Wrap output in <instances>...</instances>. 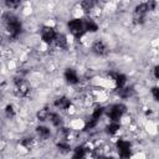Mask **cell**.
I'll list each match as a JSON object with an SVG mask.
<instances>
[{
	"mask_svg": "<svg viewBox=\"0 0 159 159\" xmlns=\"http://www.w3.org/2000/svg\"><path fill=\"white\" fill-rule=\"evenodd\" d=\"M36 132L41 138H47L50 135V129H47L46 127H37Z\"/></svg>",
	"mask_w": 159,
	"mask_h": 159,
	"instance_id": "18",
	"label": "cell"
},
{
	"mask_svg": "<svg viewBox=\"0 0 159 159\" xmlns=\"http://www.w3.org/2000/svg\"><path fill=\"white\" fill-rule=\"evenodd\" d=\"M50 119H51V122H52V124L55 127H60L61 123H62L61 117L58 114H56V113H50Z\"/></svg>",
	"mask_w": 159,
	"mask_h": 159,
	"instance_id": "16",
	"label": "cell"
},
{
	"mask_svg": "<svg viewBox=\"0 0 159 159\" xmlns=\"http://www.w3.org/2000/svg\"><path fill=\"white\" fill-rule=\"evenodd\" d=\"M117 148H118V153L119 157L122 159H129L130 157V144L123 139H119L117 142Z\"/></svg>",
	"mask_w": 159,
	"mask_h": 159,
	"instance_id": "6",
	"label": "cell"
},
{
	"mask_svg": "<svg viewBox=\"0 0 159 159\" xmlns=\"http://www.w3.org/2000/svg\"><path fill=\"white\" fill-rule=\"evenodd\" d=\"M55 106L60 109H67L70 106H71V101L66 97H61V98H57L55 101Z\"/></svg>",
	"mask_w": 159,
	"mask_h": 159,
	"instance_id": "10",
	"label": "cell"
},
{
	"mask_svg": "<svg viewBox=\"0 0 159 159\" xmlns=\"http://www.w3.org/2000/svg\"><path fill=\"white\" fill-rule=\"evenodd\" d=\"M68 29H70V31H71V34L75 36V37H77V39H80L83 34H84V22L82 21V20H80V19H73V20H71L70 22H68Z\"/></svg>",
	"mask_w": 159,
	"mask_h": 159,
	"instance_id": "2",
	"label": "cell"
},
{
	"mask_svg": "<svg viewBox=\"0 0 159 159\" xmlns=\"http://www.w3.org/2000/svg\"><path fill=\"white\" fill-rule=\"evenodd\" d=\"M56 32L52 27L50 26H45L42 29V34H41V37L43 40V42L46 43H51V42H55V39H56Z\"/></svg>",
	"mask_w": 159,
	"mask_h": 159,
	"instance_id": "7",
	"label": "cell"
},
{
	"mask_svg": "<svg viewBox=\"0 0 159 159\" xmlns=\"http://www.w3.org/2000/svg\"><path fill=\"white\" fill-rule=\"evenodd\" d=\"M111 76L114 78L117 87H118L119 89L123 88V86H124V83H125V76H124V75H120V73H111Z\"/></svg>",
	"mask_w": 159,
	"mask_h": 159,
	"instance_id": "12",
	"label": "cell"
},
{
	"mask_svg": "<svg viewBox=\"0 0 159 159\" xmlns=\"http://www.w3.org/2000/svg\"><path fill=\"white\" fill-rule=\"evenodd\" d=\"M65 78L66 81L70 83V84H75L78 82V77H77V73L72 70V68H67L65 71Z\"/></svg>",
	"mask_w": 159,
	"mask_h": 159,
	"instance_id": "9",
	"label": "cell"
},
{
	"mask_svg": "<svg viewBox=\"0 0 159 159\" xmlns=\"http://www.w3.org/2000/svg\"><path fill=\"white\" fill-rule=\"evenodd\" d=\"M50 117V112L47 111V108H42L37 112V119L39 120H46Z\"/></svg>",
	"mask_w": 159,
	"mask_h": 159,
	"instance_id": "15",
	"label": "cell"
},
{
	"mask_svg": "<svg viewBox=\"0 0 159 159\" xmlns=\"http://www.w3.org/2000/svg\"><path fill=\"white\" fill-rule=\"evenodd\" d=\"M81 6H82V9L84 11H88V10H91L94 6V1H92V0H84V1L81 2Z\"/></svg>",
	"mask_w": 159,
	"mask_h": 159,
	"instance_id": "20",
	"label": "cell"
},
{
	"mask_svg": "<svg viewBox=\"0 0 159 159\" xmlns=\"http://www.w3.org/2000/svg\"><path fill=\"white\" fill-rule=\"evenodd\" d=\"M84 30L86 31H89V32H96L97 30H98V26H97V24L93 21V20H86L84 21Z\"/></svg>",
	"mask_w": 159,
	"mask_h": 159,
	"instance_id": "13",
	"label": "cell"
},
{
	"mask_svg": "<svg viewBox=\"0 0 159 159\" xmlns=\"http://www.w3.org/2000/svg\"><path fill=\"white\" fill-rule=\"evenodd\" d=\"M106 159H114V158H106Z\"/></svg>",
	"mask_w": 159,
	"mask_h": 159,
	"instance_id": "30",
	"label": "cell"
},
{
	"mask_svg": "<svg viewBox=\"0 0 159 159\" xmlns=\"http://www.w3.org/2000/svg\"><path fill=\"white\" fill-rule=\"evenodd\" d=\"M154 76L159 80V66H157V67L154 68Z\"/></svg>",
	"mask_w": 159,
	"mask_h": 159,
	"instance_id": "29",
	"label": "cell"
},
{
	"mask_svg": "<svg viewBox=\"0 0 159 159\" xmlns=\"http://www.w3.org/2000/svg\"><path fill=\"white\" fill-rule=\"evenodd\" d=\"M119 123L118 122H112L108 127H107V133H109V134H114L118 129H119Z\"/></svg>",
	"mask_w": 159,
	"mask_h": 159,
	"instance_id": "19",
	"label": "cell"
},
{
	"mask_svg": "<svg viewBox=\"0 0 159 159\" xmlns=\"http://www.w3.org/2000/svg\"><path fill=\"white\" fill-rule=\"evenodd\" d=\"M124 112H125V106L124 104H114L108 111V117L111 118L112 122H117Z\"/></svg>",
	"mask_w": 159,
	"mask_h": 159,
	"instance_id": "5",
	"label": "cell"
},
{
	"mask_svg": "<svg viewBox=\"0 0 159 159\" xmlns=\"http://www.w3.org/2000/svg\"><path fill=\"white\" fill-rule=\"evenodd\" d=\"M57 148H58V150L60 152H62V153H68L70 152V145L67 144V143H63V142H60V143H57Z\"/></svg>",
	"mask_w": 159,
	"mask_h": 159,
	"instance_id": "21",
	"label": "cell"
},
{
	"mask_svg": "<svg viewBox=\"0 0 159 159\" xmlns=\"http://www.w3.org/2000/svg\"><path fill=\"white\" fill-rule=\"evenodd\" d=\"M148 11H149V9H148L147 2H143V4L138 5L134 10V17H133L134 24H143L144 19H145V14Z\"/></svg>",
	"mask_w": 159,
	"mask_h": 159,
	"instance_id": "4",
	"label": "cell"
},
{
	"mask_svg": "<svg viewBox=\"0 0 159 159\" xmlns=\"http://www.w3.org/2000/svg\"><path fill=\"white\" fill-rule=\"evenodd\" d=\"M132 93H133V88H130V87L120 88V89L118 91V94H119L122 98H127V97H129Z\"/></svg>",
	"mask_w": 159,
	"mask_h": 159,
	"instance_id": "17",
	"label": "cell"
},
{
	"mask_svg": "<svg viewBox=\"0 0 159 159\" xmlns=\"http://www.w3.org/2000/svg\"><path fill=\"white\" fill-rule=\"evenodd\" d=\"M5 4H6V6L7 7H17L19 5H20V1L19 0H16V1H12V0H6L5 1Z\"/></svg>",
	"mask_w": 159,
	"mask_h": 159,
	"instance_id": "26",
	"label": "cell"
},
{
	"mask_svg": "<svg viewBox=\"0 0 159 159\" xmlns=\"http://www.w3.org/2000/svg\"><path fill=\"white\" fill-rule=\"evenodd\" d=\"M103 111H104V108H103V107H97V108L94 109L93 114H92V118H93V119H98V118L102 116Z\"/></svg>",
	"mask_w": 159,
	"mask_h": 159,
	"instance_id": "22",
	"label": "cell"
},
{
	"mask_svg": "<svg viewBox=\"0 0 159 159\" xmlns=\"http://www.w3.org/2000/svg\"><path fill=\"white\" fill-rule=\"evenodd\" d=\"M29 92H30V84L26 81H24L21 77L20 78L16 77L15 78V93H16V96L26 97L29 94Z\"/></svg>",
	"mask_w": 159,
	"mask_h": 159,
	"instance_id": "3",
	"label": "cell"
},
{
	"mask_svg": "<svg viewBox=\"0 0 159 159\" xmlns=\"http://www.w3.org/2000/svg\"><path fill=\"white\" fill-rule=\"evenodd\" d=\"M5 113H6V116H7L9 118L14 117V116H15V109H14V107H12L11 104H7L6 108H5Z\"/></svg>",
	"mask_w": 159,
	"mask_h": 159,
	"instance_id": "23",
	"label": "cell"
},
{
	"mask_svg": "<svg viewBox=\"0 0 159 159\" xmlns=\"http://www.w3.org/2000/svg\"><path fill=\"white\" fill-rule=\"evenodd\" d=\"M92 51H93L96 55H98V56H104V55L107 53V47H106V45L103 43V41L97 40V41L92 45Z\"/></svg>",
	"mask_w": 159,
	"mask_h": 159,
	"instance_id": "8",
	"label": "cell"
},
{
	"mask_svg": "<svg viewBox=\"0 0 159 159\" xmlns=\"http://www.w3.org/2000/svg\"><path fill=\"white\" fill-rule=\"evenodd\" d=\"M96 124H97V119H93V118H91V119H89V120L86 123V125H84V130H88V129L93 128Z\"/></svg>",
	"mask_w": 159,
	"mask_h": 159,
	"instance_id": "25",
	"label": "cell"
},
{
	"mask_svg": "<svg viewBox=\"0 0 159 159\" xmlns=\"http://www.w3.org/2000/svg\"><path fill=\"white\" fill-rule=\"evenodd\" d=\"M84 154H86V149L83 147H77L75 149V154H73L72 159H83Z\"/></svg>",
	"mask_w": 159,
	"mask_h": 159,
	"instance_id": "14",
	"label": "cell"
},
{
	"mask_svg": "<svg viewBox=\"0 0 159 159\" xmlns=\"http://www.w3.org/2000/svg\"><path fill=\"white\" fill-rule=\"evenodd\" d=\"M2 20H4L5 26L10 31L11 39H16L20 35V32H21V22L19 21V19L15 15H12V14L6 12V14H4Z\"/></svg>",
	"mask_w": 159,
	"mask_h": 159,
	"instance_id": "1",
	"label": "cell"
},
{
	"mask_svg": "<svg viewBox=\"0 0 159 159\" xmlns=\"http://www.w3.org/2000/svg\"><path fill=\"white\" fill-rule=\"evenodd\" d=\"M22 147H25V148H27V149H30L31 148V145H32V138H24L22 140H21V143H20Z\"/></svg>",
	"mask_w": 159,
	"mask_h": 159,
	"instance_id": "24",
	"label": "cell"
},
{
	"mask_svg": "<svg viewBox=\"0 0 159 159\" xmlns=\"http://www.w3.org/2000/svg\"><path fill=\"white\" fill-rule=\"evenodd\" d=\"M147 5H148V9L149 10H154V7H155V2L154 1H148Z\"/></svg>",
	"mask_w": 159,
	"mask_h": 159,
	"instance_id": "28",
	"label": "cell"
},
{
	"mask_svg": "<svg viewBox=\"0 0 159 159\" xmlns=\"http://www.w3.org/2000/svg\"><path fill=\"white\" fill-rule=\"evenodd\" d=\"M55 43H56V46L60 47V48H66V47H67L66 36L62 35V34H57V35H56V39H55Z\"/></svg>",
	"mask_w": 159,
	"mask_h": 159,
	"instance_id": "11",
	"label": "cell"
},
{
	"mask_svg": "<svg viewBox=\"0 0 159 159\" xmlns=\"http://www.w3.org/2000/svg\"><path fill=\"white\" fill-rule=\"evenodd\" d=\"M152 93H153V97L155 98V101H159V87H154L152 89Z\"/></svg>",
	"mask_w": 159,
	"mask_h": 159,
	"instance_id": "27",
	"label": "cell"
}]
</instances>
